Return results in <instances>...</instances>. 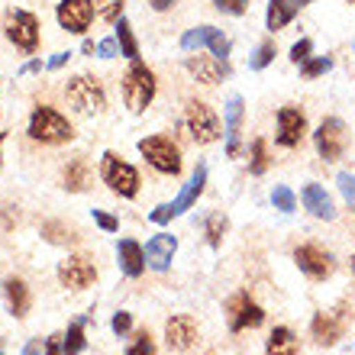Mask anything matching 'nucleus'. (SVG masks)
Wrapping results in <instances>:
<instances>
[{"mask_svg":"<svg viewBox=\"0 0 355 355\" xmlns=\"http://www.w3.org/2000/svg\"><path fill=\"white\" fill-rule=\"evenodd\" d=\"M26 132H29V139L42 142V146H62V142H68L75 136L71 123H68L55 107H46V103H39L36 110L29 113Z\"/></svg>","mask_w":355,"mask_h":355,"instance_id":"1","label":"nucleus"},{"mask_svg":"<svg viewBox=\"0 0 355 355\" xmlns=\"http://www.w3.org/2000/svg\"><path fill=\"white\" fill-rule=\"evenodd\" d=\"M155 87H159L155 85V71L136 58L130 65V71L123 75V101H126V107H130L132 113H142L155 101Z\"/></svg>","mask_w":355,"mask_h":355,"instance_id":"2","label":"nucleus"},{"mask_svg":"<svg viewBox=\"0 0 355 355\" xmlns=\"http://www.w3.org/2000/svg\"><path fill=\"white\" fill-rule=\"evenodd\" d=\"M101 178L113 194H120V197H136L139 194V171L132 168L130 162H123L116 152H103Z\"/></svg>","mask_w":355,"mask_h":355,"instance_id":"3","label":"nucleus"},{"mask_svg":"<svg viewBox=\"0 0 355 355\" xmlns=\"http://www.w3.org/2000/svg\"><path fill=\"white\" fill-rule=\"evenodd\" d=\"M139 152L142 159L162 175H181V149L168 136H146V139H139Z\"/></svg>","mask_w":355,"mask_h":355,"instance_id":"4","label":"nucleus"},{"mask_svg":"<svg viewBox=\"0 0 355 355\" xmlns=\"http://www.w3.org/2000/svg\"><path fill=\"white\" fill-rule=\"evenodd\" d=\"M184 123H187V132H191V139L197 146H210L223 136V126H220V116H216L207 103L200 101H191L184 110Z\"/></svg>","mask_w":355,"mask_h":355,"instance_id":"5","label":"nucleus"},{"mask_svg":"<svg viewBox=\"0 0 355 355\" xmlns=\"http://www.w3.org/2000/svg\"><path fill=\"white\" fill-rule=\"evenodd\" d=\"M3 33L19 52H36L39 46V19L29 10H7L3 17Z\"/></svg>","mask_w":355,"mask_h":355,"instance_id":"6","label":"nucleus"},{"mask_svg":"<svg viewBox=\"0 0 355 355\" xmlns=\"http://www.w3.org/2000/svg\"><path fill=\"white\" fill-rule=\"evenodd\" d=\"M65 94H68V103H71L78 113H87V116H91V113H101L103 103H107L101 81H97V78H87V75L71 78Z\"/></svg>","mask_w":355,"mask_h":355,"instance_id":"7","label":"nucleus"},{"mask_svg":"<svg viewBox=\"0 0 355 355\" xmlns=\"http://www.w3.org/2000/svg\"><path fill=\"white\" fill-rule=\"evenodd\" d=\"M313 146L323 162H336L346 152V123L339 116H327L313 132Z\"/></svg>","mask_w":355,"mask_h":355,"instance_id":"8","label":"nucleus"},{"mask_svg":"<svg viewBox=\"0 0 355 355\" xmlns=\"http://www.w3.org/2000/svg\"><path fill=\"white\" fill-rule=\"evenodd\" d=\"M226 320H230V329L233 333H243V329H255L265 323V310L255 304L245 291L233 294V297L226 300Z\"/></svg>","mask_w":355,"mask_h":355,"instance_id":"9","label":"nucleus"},{"mask_svg":"<svg viewBox=\"0 0 355 355\" xmlns=\"http://www.w3.org/2000/svg\"><path fill=\"white\" fill-rule=\"evenodd\" d=\"M294 262H297V268L307 275V278L313 281H323L333 275V255L323 249V245L317 243H307V245H297L294 249Z\"/></svg>","mask_w":355,"mask_h":355,"instance_id":"10","label":"nucleus"},{"mask_svg":"<svg viewBox=\"0 0 355 355\" xmlns=\"http://www.w3.org/2000/svg\"><path fill=\"white\" fill-rule=\"evenodd\" d=\"M346 323H349V313L343 307L323 310V313L313 317L310 333H313V339H317L320 346H336L339 339H343V333H346Z\"/></svg>","mask_w":355,"mask_h":355,"instance_id":"11","label":"nucleus"},{"mask_svg":"<svg viewBox=\"0 0 355 355\" xmlns=\"http://www.w3.org/2000/svg\"><path fill=\"white\" fill-rule=\"evenodd\" d=\"M58 281L71 291H85L97 281V268L87 255H68L65 262L58 265Z\"/></svg>","mask_w":355,"mask_h":355,"instance_id":"12","label":"nucleus"},{"mask_svg":"<svg viewBox=\"0 0 355 355\" xmlns=\"http://www.w3.org/2000/svg\"><path fill=\"white\" fill-rule=\"evenodd\" d=\"M58 17V26L68 29V33H87V26H91L94 19V3L91 0H62L55 10Z\"/></svg>","mask_w":355,"mask_h":355,"instance_id":"13","label":"nucleus"},{"mask_svg":"<svg viewBox=\"0 0 355 355\" xmlns=\"http://www.w3.org/2000/svg\"><path fill=\"white\" fill-rule=\"evenodd\" d=\"M304 132H307V116H304V110H300V107H281L278 110V136H275L278 146L294 149V146H300Z\"/></svg>","mask_w":355,"mask_h":355,"instance_id":"14","label":"nucleus"},{"mask_svg":"<svg viewBox=\"0 0 355 355\" xmlns=\"http://www.w3.org/2000/svg\"><path fill=\"white\" fill-rule=\"evenodd\" d=\"M165 343L171 352H187L197 343V323L191 313H175L165 323Z\"/></svg>","mask_w":355,"mask_h":355,"instance_id":"15","label":"nucleus"},{"mask_svg":"<svg viewBox=\"0 0 355 355\" xmlns=\"http://www.w3.org/2000/svg\"><path fill=\"white\" fill-rule=\"evenodd\" d=\"M243 116H245V103L239 94H233L226 101V123H223V136H226V159L239 155V132H243Z\"/></svg>","mask_w":355,"mask_h":355,"instance_id":"16","label":"nucleus"},{"mask_svg":"<svg viewBox=\"0 0 355 355\" xmlns=\"http://www.w3.org/2000/svg\"><path fill=\"white\" fill-rule=\"evenodd\" d=\"M184 68L200 85H216V81H223L230 75V62H223V58H216V55H191L184 62Z\"/></svg>","mask_w":355,"mask_h":355,"instance_id":"17","label":"nucleus"},{"mask_svg":"<svg viewBox=\"0 0 355 355\" xmlns=\"http://www.w3.org/2000/svg\"><path fill=\"white\" fill-rule=\"evenodd\" d=\"M175 252H178V239H175V236L155 233L149 243H146V265H149L152 271H168Z\"/></svg>","mask_w":355,"mask_h":355,"instance_id":"18","label":"nucleus"},{"mask_svg":"<svg viewBox=\"0 0 355 355\" xmlns=\"http://www.w3.org/2000/svg\"><path fill=\"white\" fill-rule=\"evenodd\" d=\"M204 187H207V165L200 162V165L194 168V175H191V181H187V184L181 187V194H178L175 200L168 204V207H171V214H175V216L187 214V210H191V207L197 204V197L204 194Z\"/></svg>","mask_w":355,"mask_h":355,"instance_id":"19","label":"nucleus"},{"mask_svg":"<svg viewBox=\"0 0 355 355\" xmlns=\"http://www.w3.org/2000/svg\"><path fill=\"white\" fill-rule=\"evenodd\" d=\"M116 259H120V271L126 278H139L142 271H146V249L136 239H120Z\"/></svg>","mask_w":355,"mask_h":355,"instance_id":"20","label":"nucleus"},{"mask_svg":"<svg viewBox=\"0 0 355 355\" xmlns=\"http://www.w3.org/2000/svg\"><path fill=\"white\" fill-rule=\"evenodd\" d=\"M300 200H304V207H307V210L317 216V220H333V216H336V207H333V197L327 194V187L304 184V191H300Z\"/></svg>","mask_w":355,"mask_h":355,"instance_id":"21","label":"nucleus"},{"mask_svg":"<svg viewBox=\"0 0 355 355\" xmlns=\"http://www.w3.org/2000/svg\"><path fill=\"white\" fill-rule=\"evenodd\" d=\"M297 10H300L297 0H268V10H265V26H268L271 33H278V29H284L291 19L297 17Z\"/></svg>","mask_w":355,"mask_h":355,"instance_id":"22","label":"nucleus"},{"mask_svg":"<svg viewBox=\"0 0 355 355\" xmlns=\"http://www.w3.org/2000/svg\"><path fill=\"white\" fill-rule=\"evenodd\" d=\"M3 297H7V307H10L13 317H26L29 313V288H26V281L7 278L3 281Z\"/></svg>","mask_w":355,"mask_h":355,"instance_id":"23","label":"nucleus"},{"mask_svg":"<svg viewBox=\"0 0 355 355\" xmlns=\"http://www.w3.org/2000/svg\"><path fill=\"white\" fill-rule=\"evenodd\" d=\"M297 352H300V343H297V336H294L288 327L271 329L268 343H265V355H297Z\"/></svg>","mask_w":355,"mask_h":355,"instance_id":"24","label":"nucleus"},{"mask_svg":"<svg viewBox=\"0 0 355 355\" xmlns=\"http://www.w3.org/2000/svg\"><path fill=\"white\" fill-rule=\"evenodd\" d=\"M62 181H65V187L71 191V194H81L87 187V181H91V168H87L85 159H75L65 165V175H62Z\"/></svg>","mask_w":355,"mask_h":355,"instance_id":"25","label":"nucleus"},{"mask_svg":"<svg viewBox=\"0 0 355 355\" xmlns=\"http://www.w3.org/2000/svg\"><path fill=\"white\" fill-rule=\"evenodd\" d=\"M85 323L87 317H78L71 327H68V333L62 336V355H81L87 346V339H85Z\"/></svg>","mask_w":355,"mask_h":355,"instance_id":"26","label":"nucleus"},{"mask_svg":"<svg viewBox=\"0 0 355 355\" xmlns=\"http://www.w3.org/2000/svg\"><path fill=\"white\" fill-rule=\"evenodd\" d=\"M116 42H120V55H126L130 62L139 58V42L132 36V26L126 17H120V23H116Z\"/></svg>","mask_w":355,"mask_h":355,"instance_id":"27","label":"nucleus"},{"mask_svg":"<svg viewBox=\"0 0 355 355\" xmlns=\"http://www.w3.org/2000/svg\"><path fill=\"white\" fill-rule=\"evenodd\" d=\"M226 216L223 214H210L204 223V233H207V243L214 245V249H220V243H223V233H226Z\"/></svg>","mask_w":355,"mask_h":355,"instance_id":"28","label":"nucleus"},{"mask_svg":"<svg viewBox=\"0 0 355 355\" xmlns=\"http://www.w3.org/2000/svg\"><path fill=\"white\" fill-rule=\"evenodd\" d=\"M207 49H210V55H216V58H230V39L223 36V29H216V26H210V33H207Z\"/></svg>","mask_w":355,"mask_h":355,"instance_id":"29","label":"nucleus"},{"mask_svg":"<svg viewBox=\"0 0 355 355\" xmlns=\"http://www.w3.org/2000/svg\"><path fill=\"white\" fill-rule=\"evenodd\" d=\"M271 204H275V210H281V214H294V210H297V197H294L291 187L278 184L271 191Z\"/></svg>","mask_w":355,"mask_h":355,"instance_id":"30","label":"nucleus"},{"mask_svg":"<svg viewBox=\"0 0 355 355\" xmlns=\"http://www.w3.org/2000/svg\"><path fill=\"white\" fill-rule=\"evenodd\" d=\"M94 3V17H101L103 23H113V19L123 17V0H91Z\"/></svg>","mask_w":355,"mask_h":355,"instance_id":"31","label":"nucleus"},{"mask_svg":"<svg viewBox=\"0 0 355 355\" xmlns=\"http://www.w3.org/2000/svg\"><path fill=\"white\" fill-rule=\"evenodd\" d=\"M249 171H252L255 178L268 171V146H265V139H255V142H252V159H249Z\"/></svg>","mask_w":355,"mask_h":355,"instance_id":"32","label":"nucleus"},{"mask_svg":"<svg viewBox=\"0 0 355 355\" xmlns=\"http://www.w3.org/2000/svg\"><path fill=\"white\" fill-rule=\"evenodd\" d=\"M271 62H275V42H262V46L249 55V68H252V71H265Z\"/></svg>","mask_w":355,"mask_h":355,"instance_id":"33","label":"nucleus"},{"mask_svg":"<svg viewBox=\"0 0 355 355\" xmlns=\"http://www.w3.org/2000/svg\"><path fill=\"white\" fill-rule=\"evenodd\" d=\"M207 33H210V26H194V29H187L184 36H181V49H184V52H194V49H207Z\"/></svg>","mask_w":355,"mask_h":355,"instance_id":"34","label":"nucleus"},{"mask_svg":"<svg viewBox=\"0 0 355 355\" xmlns=\"http://www.w3.org/2000/svg\"><path fill=\"white\" fill-rule=\"evenodd\" d=\"M329 68H333V58H329V55H323V58H310V62H304V65H300V75L307 78V81H313V78L327 75Z\"/></svg>","mask_w":355,"mask_h":355,"instance_id":"35","label":"nucleus"},{"mask_svg":"<svg viewBox=\"0 0 355 355\" xmlns=\"http://www.w3.org/2000/svg\"><path fill=\"white\" fill-rule=\"evenodd\" d=\"M126 355H155V343H152V336L146 329L132 336V343L126 346Z\"/></svg>","mask_w":355,"mask_h":355,"instance_id":"36","label":"nucleus"},{"mask_svg":"<svg viewBox=\"0 0 355 355\" xmlns=\"http://www.w3.org/2000/svg\"><path fill=\"white\" fill-rule=\"evenodd\" d=\"M336 184H339V194L346 197V204L355 210V175H352V171H339Z\"/></svg>","mask_w":355,"mask_h":355,"instance_id":"37","label":"nucleus"},{"mask_svg":"<svg viewBox=\"0 0 355 355\" xmlns=\"http://www.w3.org/2000/svg\"><path fill=\"white\" fill-rule=\"evenodd\" d=\"M310 52H313V42H310V39H300V42H294V46H291V62H294V65H304V62H310Z\"/></svg>","mask_w":355,"mask_h":355,"instance_id":"38","label":"nucleus"},{"mask_svg":"<svg viewBox=\"0 0 355 355\" xmlns=\"http://www.w3.org/2000/svg\"><path fill=\"white\" fill-rule=\"evenodd\" d=\"M214 7L226 17H243L245 7H249V0H214Z\"/></svg>","mask_w":355,"mask_h":355,"instance_id":"39","label":"nucleus"},{"mask_svg":"<svg viewBox=\"0 0 355 355\" xmlns=\"http://www.w3.org/2000/svg\"><path fill=\"white\" fill-rule=\"evenodd\" d=\"M110 329L116 333V336H126L132 329V313H126V310H120V313H113V320H110Z\"/></svg>","mask_w":355,"mask_h":355,"instance_id":"40","label":"nucleus"},{"mask_svg":"<svg viewBox=\"0 0 355 355\" xmlns=\"http://www.w3.org/2000/svg\"><path fill=\"white\" fill-rule=\"evenodd\" d=\"M94 223L101 226L103 233H116V230H120V220L110 214H103V210H94Z\"/></svg>","mask_w":355,"mask_h":355,"instance_id":"41","label":"nucleus"},{"mask_svg":"<svg viewBox=\"0 0 355 355\" xmlns=\"http://www.w3.org/2000/svg\"><path fill=\"white\" fill-rule=\"evenodd\" d=\"M42 233L49 236V243H71V239H75V236H71V230L65 233V230H62V226H55V223H49Z\"/></svg>","mask_w":355,"mask_h":355,"instance_id":"42","label":"nucleus"},{"mask_svg":"<svg viewBox=\"0 0 355 355\" xmlns=\"http://www.w3.org/2000/svg\"><path fill=\"white\" fill-rule=\"evenodd\" d=\"M97 55L101 58H116L120 55V42H116V39H101V42H97Z\"/></svg>","mask_w":355,"mask_h":355,"instance_id":"43","label":"nucleus"},{"mask_svg":"<svg viewBox=\"0 0 355 355\" xmlns=\"http://www.w3.org/2000/svg\"><path fill=\"white\" fill-rule=\"evenodd\" d=\"M149 220H152V223H168V220H175V214H171V207L168 204H159V207H155V210H152V214H149Z\"/></svg>","mask_w":355,"mask_h":355,"instance_id":"44","label":"nucleus"},{"mask_svg":"<svg viewBox=\"0 0 355 355\" xmlns=\"http://www.w3.org/2000/svg\"><path fill=\"white\" fill-rule=\"evenodd\" d=\"M42 355H62V336H52L42 343Z\"/></svg>","mask_w":355,"mask_h":355,"instance_id":"45","label":"nucleus"},{"mask_svg":"<svg viewBox=\"0 0 355 355\" xmlns=\"http://www.w3.org/2000/svg\"><path fill=\"white\" fill-rule=\"evenodd\" d=\"M68 58H71V52H55V55L49 58V68H52V71H55V68L68 65Z\"/></svg>","mask_w":355,"mask_h":355,"instance_id":"46","label":"nucleus"},{"mask_svg":"<svg viewBox=\"0 0 355 355\" xmlns=\"http://www.w3.org/2000/svg\"><path fill=\"white\" fill-rule=\"evenodd\" d=\"M39 68H42V62H39V58H33V62H26V65L19 68V75H36Z\"/></svg>","mask_w":355,"mask_h":355,"instance_id":"47","label":"nucleus"},{"mask_svg":"<svg viewBox=\"0 0 355 355\" xmlns=\"http://www.w3.org/2000/svg\"><path fill=\"white\" fill-rule=\"evenodd\" d=\"M23 355H42V343H39V339H33V343H26V349H23Z\"/></svg>","mask_w":355,"mask_h":355,"instance_id":"48","label":"nucleus"},{"mask_svg":"<svg viewBox=\"0 0 355 355\" xmlns=\"http://www.w3.org/2000/svg\"><path fill=\"white\" fill-rule=\"evenodd\" d=\"M149 7L162 13V10H171V7H175V0H149Z\"/></svg>","mask_w":355,"mask_h":355,"instance_id":"49","label":"nucleus"},{"mask_svg":"<svg viewBox=\"0 0 355 355\" xmlns=\"http://www.w3.org/2000/svg\"><path fill=\"white\" fill-rule=\"evenodd\" d=\"M81 52H85V55H94V52H97V46H94L91 39H85V46H81Z\"/></svg>","mask_w":355,"mask_h":355,"instance_id":"50","label":"nucleus"},{"mask_svg":"<svg viewBox=\"0 0 355 355\" xmlns=\"http://www.w3.org/2000/svg\"><path fill=\"white\" fill-rule=\"evenodd\" d=\"M3 139H7V132H0V149H3Z\"/></svg>","mask_w":355,"mask_h":355,"instance_id":"51","label":"nucleus"},{"mask_svg":"<svg viewBox=\"0 0 355 355\" xmlns=\"http://www.w3.org/2000/svg\"><path fill=\"white\" fill-rule=\"evenodd\" d=\"M297 3H300V7H307V3H313V0H297Z\"/></svg>","mask_w":355,"mask_h":355,"instance_id":"52","label":"nucleus"},{"mask_svg":"<svg viewBox=\"0 0 355 355\" xmlns=\"http://www.w3.org/2000/svg\"><path fill=\"white\" fill-rule=\"evenodd\" d=\"M352 275H355V255H352Z\"/></svg>","mask_w":355,"mask_h":355,"instance_id":"53","label":"nucleus"},{"mask_svg":"<svg viewBox=\"0 0 355 355\" xmlns=\"http://www.w3.org/2000/svg\"><path fill=\"white\" fill-rule=\"evenodd\" d=\"M352 52H355V42H352Z\"/></svg>","mask_w":355,"mask_h":355,"instance_id":"54","label":"nucleus"},{"mask_svg":"<svg viewBox=\"0 0 355 355\" xmlns=\"http://www.w3.org/2000/svg\"><path fill=\"white\" fill-rule=\"evenodd\" d=\"M349 3H355V0H349Z\"/></svg>","mask_w":355,"mask_h":355,"instance_id":"55","label":"nucleus"},{"mask_svg":"<svg viewBox=\"0 0 355 355\" xmlns=\"http://www.w3.org/2000/svg\"><path fill=\"white\" fill-rule=\"evenodd\" d=\"M0 355H3V352H0Z\"/></svg>","mask_w":355,"mask_h":355,"instance_id":"56","label":"nucleus"}]
</instances>
